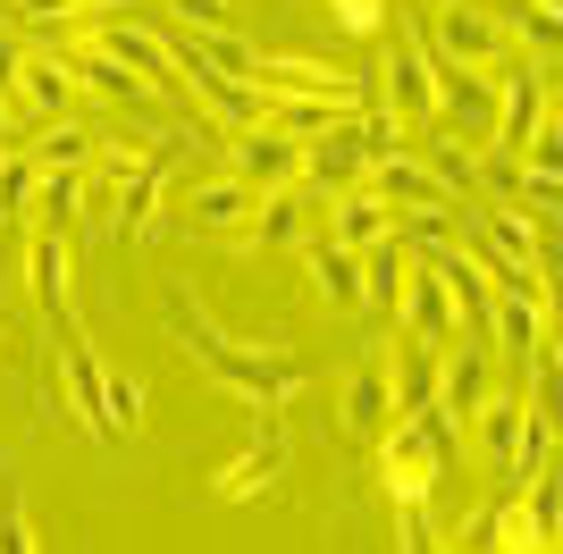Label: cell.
Masks as SVG:
<instances>
[{
    "instance_id": "cell-27",
    "label": "cell",
    "mask_w": 563,
    "mask_h": 554,
    "mask_svg": "<svg viewBox=\"0 0 563 554\" xmlns=\"http://www.w3.org/2000/svg\"><path fill=\"white\" fill-rule=\"evenodd\" d=\"M505 479L530 487V479H555V412H521V437H514V462Z\"/></svg>"
},
{
    "instance_id": "cell-12",
    "label": "cell",
    "mask_w": 563,
    "mask_h": 554,
    "mask_svg": "<svg viewBox=\"0 0 563 554\" xmlns=\"http://www.w3.org/2000/svg\"><path fill=\"white\" fill-rule=\"evenodd\" d=\"M59 369H68V420L85 429L93 445H118L110 437V412H101V387H110V362H101L76 328H59Z\"/></svg>"
},
{
    "instance_id": "cell-2",
    "label": "cell",
    "mask_w": 563,
    "mask_h": 554,
    "mask_svg": "<svg viewBox=\"0 0 563 554\" xmlns=\"http://www.w3.org/2000/svg\"><path fill=\"white\" fill-rule=\"evenodd\" d=\"M371 445H378V487H387V505H429L438 470L454 462V420L446 412H412V420H387Z\"/></svg>"
},
{
    "instance_id": "cell-36",
    "label": "cell",
    "mask_w": 563,
    "mask_h": 554,
    "mask_svg": "<svg viewBox=\"0 0 563 554\" xmlns=\"http://www.w3.org/2000/svg\"><path fill=\"white\" fill-rule=\"evenodd\" d=\"M25 25H59V34H76L85 25V0H18Z\"/></svg>"
},
{
    "instance_id": "cell-37",
    "label": "cell",
    "mask_w": 563,
    "mask_h": 554,
    "mask_svg": "<svg viewBox=\"0 0 563 554\" xmlns=\"http://www.w3.org/2000/svg\"><path fill=\"white\" fill-rule=\"evenodd\" d=\"M18 68H25V43H18V34H0V101L18 92Z\"/></svg>"
},
{
    "instance_id": "cell-22",
    "label": "cell",
    "mask_w": 563,
    "mask_h": 554,
    "mask_svg": "<svg viewBox=\"0 0 563 554\" xmlns=\"http://www.w3.org/2000/svg\"><path fill=\"white\" fill-rule=\"evenodd\" d=\"M488 336L505 353H530V362L555 353L547 345V295H488Z\"/></svg>"
},
{
    "instance_id": "cell-42",
    "label": "cell",
    "mask_w": 563,
    "mask_h": 554,
    "mask_svg": "<svg viewBox=\"0 0 563 554\" xmlns=\"http://www.w3.org/2000/svg\"><path fill=\"white\" fill-rule=\"evenodd\" d=\"M438 554H446V546H438Z\"/></svg>"
},
{
    "instance_id": "cell-9",
    "label": "cell",
    "mask_w": 563,
    "mask_h": 554,
    "mask_svg": "<svg viewBox=\"0 0 563 554\" xmlns=\"http://www.w3.org/2000/svg\"><path fill=\"white\" fill-rule=\"evenodd\" d=\"M228 177L253 185V193H286L303 177V143L278 135V126H244V135H228Z\"/></svg>"
},
{
    "instance_id": "cell-5",
    "label": "cell",
    "mask_w": 563,
    "mask_h": 554,
    "mask_svg": "<svg viewBox=\"0 0 563 554\" xmlns=\"http://www.w3.org/2000/svg\"><path fill=\"white\" fill-rule=\"evenodd\" d=\"M387 85H371L378 92V110H396V126H412V118H438V59H429V43H421V25H396V43H387Z\"/></svg>"
},
{
    "instance_id": "cell-8",
    "label": "cell",
    "mask_w": 563,
    "mask_h": 554,
    "mask_svg": "<svg viewBox=\"0 0 563 554\" xmlns=\"http://www.w3.org/2000/svg\"><path fill=\"white\" fill-rule=\"evenodd\" d=\"M168 177H177V160H168V143H152L126 177H118V193H110V228L126 235V244H143V235L161 228V202H168Z\"/></svg>"
},
{
    "instance_id": "cell-40",
    "label": "cell",
    "mask_w": 563,
    "mask_h": 554,
    "mask_svg": "<svg viewBox=\"0 0 563 554\" xmlns=\"http://www.w3.org/2000/svg\"><path fill=\"white\" fill-rule=\"evenodd\" d=\"M421 9H446V0H421Z\"/></svg>"
},
{
    "instance_id": "cell-14",
    "label": "cell",
    "mask_w": 563,
    "mask_h": 554,
    "mask_svg": "<svg viewBox=\"0 0 563 554\" xmlns=\"http://www.w3.org/2000/svg\"><path fill=\"white\" fill-rule=\"evenodd\" d=\"M362 185H371V193L396 210V219H421V210H454V193L421 168V152H387V160H378Z\"/></svg>"
},
{
    "instance_id": "cell-21",
    "label": "cell",
    "mask_w": 563,
    "mask_h": 554,
    "mask_svg": "<svg viewBox=\"0 0 563 554\" xmlns=\"http://www.w3.org/2000/svg\"><path fill=\"white\" fill-rule=\"evenodd\" d=\"M9 101H25L34 118H68V110H76V76H68V59L25 43V68H18V92H9Z\"/></svg>"
},
{
    "instance_id": "cell-33",
    "label": "cell",
    "mask_w": 563,
    "mask_h": 554,
    "mask_svg": "<svg viewBox=\"0 0 563 554\" xmlns=\"http://www.w3.org/2000/svg\"><path fill=\"white\" fill-rule=\"evenodd\" d=\"M329 18L345 25V34H362V43H378V34H387V0H329Z\"/></svg>"
},
{
    "instance_id": "cell-25",
    "label": "cell",
    "mask_w": 563,
    "mask_h": 554,
    "mask_svg": "<svg viewBox=\"0 0 563 554\" xmlns=\"http://www.w3.org/2000/svg\"><path fill=\"white\" fill-rule=\"evenodd\" d=\"M85 219V168H43L34 177V228H68Z\"/></svg>"
},
{
    "instance_id": "cell-7",
    "label": "cell",
    "mask_w": 563,
    "mask_h": 554,
    "mask_svg": "<svg viewBox=\"0 0 563 554\" xmlns=\"http://www.w3.org/2000/svg\"><path fill=\"white\" fill-rule=\"evenodd\" d=\"M396 311H404V328H412V345H429V353L463 345V302H454V286H446L438 269H429L421 253H412V277H404Z\"/></svg>"
},
{
    "instance_id": "cell-11",
    "label": "cell",
    "mask_w": 563,
    "mask_h": 554,
    "mask_svg": "<svg viewBox=\"0 0 563 554\" xmlns=\"http://www.w3.org/2000/svg\"><path fill=\"white\" fill-rule=\"evenodd\" d=\"M25 286L43 302L51 328H76V253H68V228H34L25 244Z\"/></svg>"
},
{
    "instance_id": "cell-24",
    "label": "cell",
    "mask_w": 563,
    "mask_h": 554,
    "mask_svg": "<svg viewBox=\"0 0 563 554\" xmlns=\"http://www.w3.org/2000/svg\"><path fill=\"white\" fill-rule=\"evenodd\" d=\"M25 152H34V168H93L101 160V135H85L76 118H43Z\"/></svg>"
},
{
    "instance_id": "cell-39",
    "label": "cell",
    "mask_w": 563,
    "mask_h": 554,
    "mask_svg": "<svg viewBox=\"0 0 563 554\" xmlns=\"http://www.w3.org/2000/svg\"><path fill=\"white\" fill-rule=\"evenodd\" d=\"M530 9H555V0H530Z\"/></svg>"
},
{
    "instance_id": "cell-26",
    "label": "cell",
    "mask_w": 563,
    "mask_h": 554,
    "mask_svg": "<svg viewBox=\"0 0 563 554\" xmlns=\"http://www.w3.org/2000/svg\"><path fill=\"white\" fill-rule=\"evenodd\" d=\"M387 387H396V420L438 412V353H429V345H412L404 362H387Z\"/></svg>"
},
{
    "instance_id": "cell-41",
    "label": "cell",
    "mask_w": 563,
    "mask_h": 554,
    "mask_svg": "<svg viewBox=\"0 0 563 554\" xmlns=\"http://www.w3.org/2000/svg\"><path fill=\"white\" fill-rule=\"evenodd\" d=\"M0 345H9V336H0Z\"/></svg>"
},
{
    "instance_id": "cell-32",
    "label": "cell",
    "mask_w": 563,
    "mask_h": 554,
    "mask_svg": "<svg viewBox=\"0 0 563 554\" xmlns=\"http://www.w3.org/2000/svg\"><path fill=\"white\" fill-rule=\"evenodd\" d=\"M0 554H43V538H34V521H25L18 487H0Z\"/></svg>"
},
{
    "instance_id": "cell-35",
    "label": "cell",
    "mask_w": 563,
    "mask_h": 554,
    "mask_svg": "<svg viewBox=\"0 0 563 554\" xmlns=\"http://www.w3.org/2000/svg\"><path fill=\"white\" fill-rule=\"evenodd\" d=\"M186 34H228V0H161Z\"/></svg>"
},
{
    "instance_id": "cell-23",
    "label": "cell",
    "mask_w": 563,
    "mask_h": 554,
    "mask_svg": "<svg viewBox=\"0 0 563 554\" xmlns=\"http://www.w3.org/2000/svg\"><path fill=\"white\" fill-rule=\"evenodd\" d=\"M521 412H530V403H521V395H479V403H471V445H479V462H488L496 479H505V462H514V437H521Z\"/></svg>"
},
{
    "instance_id": "cell-6",
    "label": "cell",
    "mask_w": 563,
    "mask_h": 554,
    "mask_svg": "<svg viewBox=\"0 0 563 554\" xmlns=\"http://www.w3.org/2000/svg\"><path fill=\"white\" fill-rule=\"evenodd\" d=\"M76 34H85L101 59H118L126 76H143L152 92H177V51H168L161 25H143V18H110V25H76Z\"/></svg>"
},
{
    "instance_id": "cell-13",
    "label": "cell",
    "mask_w": 563,
    "mask_h": 554,
    "mask_svg": "<svg viewBox=\"0 0 563 554\" xmlns=\"http://www.w3.org/2000/svg\"><path fill=\"white\" fill-rule=\"evenodd\" d=\"M371 177V160H362V143H353V118H336L329 135H311L303 143V193L311 202H336V193H353V185Z\"/></svg>"
},
{
    "instance_id": "cell-18",
    "label": "cell",
    "mask_w": 563,
    "mask_h": 554,
    "mask_svg": "<svg viewBox=\"0 0 563 554\" xmlns=\"http://www.w3.org/2000/svg\"><path fill=\"white\" fill-rule=\"evenodd\" d=\"M320 235H329V244H345V253H371V244H387V235H396V210L378 202L371 185H353V193H336V202H329Z\"/></svg>"
},
{
    "instance_id": "cell-4",
    "label": "cell",
    "mask_w": 563,
    "mask_h": 554,
    "mask_svg": "<svg viewBox=\"0 0 563 554\" xmlns=\"http://www.w3.org/2000/svg\"><path fill=\"white\" fill-rule=\"evenodd\" d=\"M244 85H253L261 101H345V110H371L378 101L362 76L329 68V59H295V51H253V76H244Z\"/></svg>"
},
{
    "instance_id": "cell-28",
    "label": "cell",
    "mask_w": 563,
    "mask_h": 554,
    "mask_svg": "<svg viewBox=\"0 0 563 554\" xmlns=\"http://www.w3.org/2000/svg\"><path fill=\"white\" fill-rule=\"evenodd\" d=\"M404 277H412V244H404V235L371 244V253H362V302H378V311H396Z\"/></svg>"
},
{
    "instance_id": "cell-20",
    "label": "cell",
    "mask_w": 563,
    "mask_h": 554,
    "mask_svg": "<svg viewBox=\"0 0 563 554\" xmlns=\"http://www.w3.org/2000/svg\"><path fill=\"white\" fill-rule=\"evenodd\" d=\"M59 59H68V76H76V92H101V101H126V110H143V101H161V92L143 85V76H126L118 59H101L85 34H68L59 43Z\"/></svg>"
},
{
    "instance_id": "cell-30",
    "label": "cell",
    "mask_w": 563,
    "mask_h": 554,
    "mask_svg": "<svg viewBox=\"0 0 563 554\" xmlns=\"http://www.w3.org/2000/svg\"><path fill=\"white\" fill-rule=\"evenodd\" d=\"M34 177H43V168H34V152H25V143H9V152H0V210H9V219H18V210H34Z\"/></svg>"
},
{
    "instance_id": "cell-19",
    "label": "cell",
    "mask_w": 563,
    "mask_h": 554,
    "mask_svg": "<svg viewBox=\"0 0 563 554\" xmlns=\"http://www.w3.org/2000/svg\"><path fill=\"white\" fill-rule=\"evenodd\" d=\"M278 470H286V429L269 420V429H261V437L244 445V454H235L211 487H219V505H253L261 487H278Z\"/></svg>"
},
{
    "instance_id": "cell-16",
    "label": "cell",
    "mask_w": 563,
    "mask_h": 554,
    "mask_svg": "<svg viewBox=\"0 0 563 554\" xmlns=\"http://www.w3.org/2000/svg\"><path fill=\"white\" fill-rule=\"evenodd\" d=\"M303 277H311V302H320V311H362V253L311 235L303 244Z\"/></svg>"
},
{
    "instance_id": "cell-34",
    "label": "cell",
    "mask_w": 563,
    "mask_h": 554,
    "mask_svg": "<svg viewBox=\"0 0 563 554\" xmlns=\"http://www.w3.org/2000/svg\"><path fill=\"white\" fill-rule=\"evenodd\" d=\"M505 34L539 43V68H555V9H521V18H505Z\"/></svg>"
},
{
    "instance_id": "cell-1",
    "label": "cell",
    "mask_w": 563,
    "mask_h": 554,
    "mask_svg": "<svg viewBox=\"0 0 563 554\" xmlns=\"http://www.w3.org/2000/svg\"><path fill=\"white\" fill-rule=\"evenodd\" d=\"M168 336H177L186 362H202L219 387H228L235 403H253V412H286V403L303 395V362L286 345H235V336H219L186 295H168Z\"/></svg>"
},
{
    "instance_id": "cell-38",
    "label": "cell",
    "mask_w": 563,
    "mask_h": 554,
    "mask_svg": "<svg viewBox=\"0 0 563 554\" xmlns=\"http://www.w3.org/2000/svg\"><path fill=\"white\" fill-rule=\"evenodd\" d=\"M0 152H9V101H0Z\"/></svg>"
},
{
    "instance_id": "cell-17",
    "label": "cell",
    "mask_w": 563,
    "mask_h": 554,
    "mask_svg": "<svg viewBox=\"0 0 563 554\" xmlns=\"http://www.w3.org/2000/svg\"><path fill=\"white\" fill-rule=\"evenodd\" d=\"M261 210L253 185H235V177H202L186 185V228L194 235H244V219Z\"/></svg>"
},
{
    "instance_id": "cell-3",
    "label": "cell",
    "mask_w": 563,
    "mask_h": 554,
    "mask_svg": "<svg viewBox=\"0 0 563 554\" xmlns=\"http://www.w3.org/2000/svg\"><path fill=\"white\" fill-rule=\"evenodd\" d=\"M429 59L446 76H496L505 68V51H514V34H505V9H471V0H446V9H429Z\"/></svg>"
},
{
    "instance_id": "cell-15",
    "label": "cell",
    "mask_w": 563,
    "mask_h": 554,
    "mask_svg": "<svg viewBox=\"0 0 563 554\" xmlns=\"http://www.w3.org/2000/svg\"><path fill=\"white\" fill-rule=\"evenodd\" d=\"M336 420H345V437H378L387 420H396V387H387V353H362L336 395Z\"/></svg>"
},
{
    "instance_id": "cell-10",
    "label": "cell",
    "mask_w": 563,
    "mask_h": 554,
    "mask_svg": "<svg viewBox=\"0 0 563 554\" xmlns=\"http://www.w3.org/2000/svg\"><path fill=\"white\" fill-rule=\"evenodd\" d=\"M311 235H320V210H311L303 185H286V193H261V210L235 235V253H303Z\"/></svg>"
},
{
    "instance_id": "cell-31",
    "label": "cell",
    "mask_w": 563,
    "mask_h": 554,
    "mask_svg": "<svg viewBox=\"0 0 563 554\" xmlns=\"http://www.w3.org/2000/svg\"><path fill=\"white\" fill-rule=\"evenodd\" d=\"M353 143H362V160H387V152H404V126H396V110H378V101H371V110H353Z\"/></svg>"
},
{
    "instance_id": "cell-29",
    "label": "cell",
    "mask_w": 563,
    "mask_h": 554,
    "mask_svg": "<svg viewBox=\"0 0 563 554\" xmlns=\"http://www.w3.org/2000/svg\"><path fill=\"white\" fill-rule=\"evenodd\" d=\"M438 118H463V126H479V143H488L496 76H446V85H438Z\"/></svg>"
}]
</instances>
